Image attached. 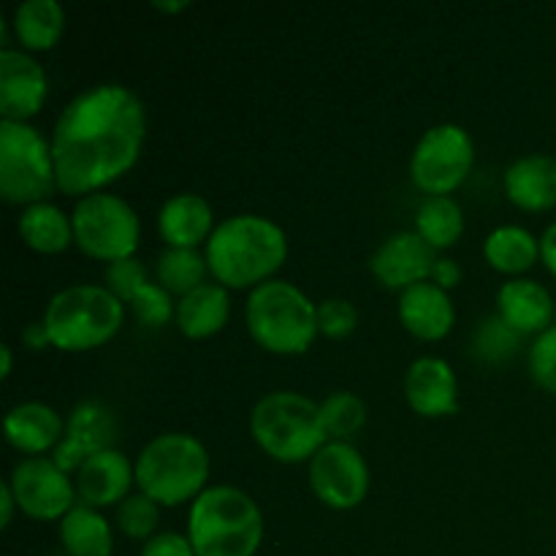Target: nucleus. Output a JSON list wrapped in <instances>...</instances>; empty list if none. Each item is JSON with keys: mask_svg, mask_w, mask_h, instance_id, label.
Segmentation results:
<instances>
[{"mask_svg": "<svg viewBox=\"0 0 556 556\" xmlns=\"http://www.w3.org/2000/svg\"><path fill=\"white\" fill-rule=\"evenodd\" d=\"M147 139V109L130 87L101 81L76 92L54 119L52 141L58 190L101 193L128 174Z\"/></svg>", "mask_w": 556, "mask_h": 556, "instance_id": "nucleus-1", "label": "nucleus"}, {"mask_svg": "<svg viewBox=\"0 0 556 556\" xmlns=\"http://www.w3.org/2000/svg\"><path fill=\"white\" fill-rule=\"evenodd\" d=\"M212 280L231 288H250L271 280L288 258V233L277 220L255 212H239L217 220L204 244Z\"/></svg>", "mask_w": 556, "mask_h": 556, "instance_id": "nucleus-2", "label": "nucleus"}, {"mask_svg": "<svg viewBox=\"0 0 556 556\" xmlns=\"http://www.w3.org/2000/svg\"><path fill=\"white\" fill-rule=\"evenodd\" d=\"M195 556H255L264 543V510L231 483L206 486L188 508Z\"/></svg>", "mask_w": 556, "mask_h": 556, "instance_id": "nucleus-3", "label": "nucleus"}, {"mask_svg": "<svg viewBox=\"0 0 556 556\" xmlns=\"http://www.w3.org/2000/svg\"><path fill=\"white\" fill-rule=\"evenodd\" d=\"M244 324L264 351L277 356H299L309 351L318 331V302L299 286L271 277L250 291L244 302Z\"/></svg>", "mask_w": 556, "mask_h": 556, "instance_id": "nucleus-4", "label": "nucleus"}, {"mask_svg": "<svg viewBox=\"0 0 556 556\" xmlns=\"http://www.w3.org/2000/svg\"><path fill=\"white\" fill-rule=\"evenodd\" d=\"M250 434L266 456L282 465L309 462L329 443L320 402L288 389L269 391L255 402Z\"/></svg>", "mask_w": 556, "mask_h": 556, "instance_id": "nucleus-5", "label": "nucleus"}, {"mask_svg": "<svg viewBox=\"0 0 556 556\" xmlns=\"http://www.w3.org/2000/svg\"><path fill=\"white\" fill-rule=\"evenodd\" d=\"M136 486L157 505L193 503L206 489L210 478V451L195 434H155L134 459Z\"/></svg>", "mask_w": 556, "mask_h": 556, "instance_id": "nucleus-6", "label": "nucleus"}, {"mask_svg": "<svg viewBox=\"0 0 556 556\" xmlns=\"http://www.w3.org/2000/svg\"><path fill=\"white\" fill-rule=\"evenodd\" d=\"M43 326L52 348L81 353L112 340L125 320V304L106 286L76 282L54 293L43 309Z\"/></svg>", "mask_w": 556, "mask_h": 556, "instance_id": "nucleus-7", "label": "nucleus"}, {"mask_svg": "<svg viewBox=\"0 0 556 556\" xmlns=\"http://www.w3.org/2000/svg\"><path fill=\"white\" fill-rule=\"evenodd\" d=\"M58 190L52 141L33 123L0 119V195L5 204L30 206Z\"/></svg>", "mask_w": 556, "mask_h": 556, "instance_id": "nucleus-8", "label": "nucleus"}, {"mask_svg": "<svg viewBox=\"0 0 556 556\" xmlns=\"http://www.w3.org/2000/svg\"><path fill=\"white\" fill-rule=\"evenodd\" d=\"M74 223V244L96 261L130 258L141 242L139 212L117 193H90L79 199L71 210Z\"/></svg>", "mask_w": 556, "mask_h": 556, "instance_id": "nucleus-9", "label": "nucleus"}, {"mask_svg": "<svg viewBox=\"0 0 556 556\" xmlns=\"http://www.w3.org/2000/svg\"><path fill=\"white\" fill-rule=\"evenodd\" d=\"M476 166V139L459 123H438L421 134L410 155V179L421 193L451 195Z\"/></svg>", "mask_w": 556, "mask_h": 556, "instance_id": "nucleus-10", "label": "nucleus"}, {"mask_svg": "<svg viewBox=\"0 0 556 556\" xmlns=\"http://www.w3.org/2000/svg\"><path fill=\"white\" fill-rule=\"evenodd\" d=\"M309 489L331 510H353L369 494V465L353 443L329 440L307 467Z\"/></svg>", "mask_w": 556, "mask_h": 556, "instance_id": "nucleus-11", "label": "nucleus"}, {"mask_svg": "<svg viewBox=\"0 0 556 556\" xmlns=\"http://www.w3.org/2000/svg\"><path fill=\"white\" fill-rule=\"evenodd\" d=\"M5 481L22 514L36 521H60L79 503L74 476L60 470L52 456H25Z\"/></svg>", "mask_w": 556, "mask_h": 556, "instance_id": "nucleus-12", "label": "nucleus"}, {"mask_svg": "<svg viewBox=\"0 0 556 556\" xmlns=\"http://www.w3.org/2000/svg\"><path fill=\"white\" fill-rule=\"evenodd\" d=\"M117 438L119 424L112 407L98 400H81L65 418V434L52 451V459L60 470L76 476L90 456L114 448Z\"/></svg>", "mask_w": 556, "mask_h": 556, "instance_id": "nucleus-13", "label": "nucleus"}, {"mask_svg": "<svg viewBox=\"0 0 556 556\" xmlns=\"http://www.w3.org/2000/svg\"><path fill=\"white\" fill-rule=\"evenodd\" d=\"M49 96L43 65L25 49H0V117L30 123Z\"/></svg>", "mask_w": 556, "mask_h": 556, "instance_id": "nucleus-14", "label": "nucleus"}, {"mask_svg": "<svg viewBox=\"0 0 556 556\" xmlns=\"http://www.w3.org/2000/svg\"><path fill=\"white\" fill-rule=\"evenodd\" d=\"M434 261H438V250L429 248L413 228H405L386 237L375 248V253L369 255V271L380 286L402 293L416 282L432 280Z\"/></svg>", "mask_w": 556, "mask_h": 556, "instance_id": "nucleus-15", "label": "nucleus"}, {"mask_svg": "<svg viewBox=\"0 0 556 556\" xmlns=\"http://www.w3.org/2000/svg\"><path fill=\"white\" fill-rule=\"evenodd\" d=\"M405 400L424 418L454 416L459 410V380L440 356L413 358L405 372Z\"/></svg>", "mask_w": 556, "mask_h": 556, "instance_id": "nucleus-16", "label": "nucleus"}, {"mask_svg": "<svg viewBox=\"0 0 556 556\" xmlns=\"http://www.w3.org/2000/svg\"><path fill=\"white\" fill-rule=\"evenodd\" d=\"M74 483L79 503L101 510L109 508V505H119L128 497L130 486L136 483V467L123 451L109 448L90 456L76 470Z\"/></svg>", "mask_w": 556, "mask_h": 556, "instance_id": "nucleus-17", "label": "nucleus"}, {"mask_svg": "<svg viewBox=\"0 0 556 556\" xmlns=\"http://www.w3.org/2000/svg\"><path fill=\"white\" fill-rule=\"evenodd\" d=\"M396 313H400L405 331H410L413 337L424 342L443 340L456 324L454 299L432 280L405 288L400 293V302H396Z\"/></svg>", "mask_w": 556, "mask_h": 556, "instance_id": "nucleus-18", "label": "nucleus"}, {"mask_svg": "<svg viewBox=\"0 0 556 556\" xmlns=\"http://www.w3.org/2000/svg\"><path fill=\"white\" fill-rule=\"evenodd\" d=\"M554 309L556 302L548 288L532 277H510L497 291V315L525 337L552 329Z\"/></svg>", "mask_w": 556, "mask_h": 556, "instance_id": "nucleus-19", "label": "nucleus"}, {"mask_svg": "<svg viewBox=\"0 0 556 556\" xmlns=\"http://www.w3.org/2000/svg\"><path fill=\"white\" fill-rule=\"evenodd\" d=\"M505 195L525 212H546L556 206V157L530 152L510 161L503 172Z\"/></svg>", "mask_w": 556, "mask_h": 556, "instance_id": "nucleus-20", "label": "nucleus"}, {"mask_svg": "<svg viewBox=\"0 0 556 556\" xmlns=\"http://www.w3.org/2000/svg\"><path fill=\"white\" fill-rule=\"evenodd\" d=\"M5 440L14 451L25 456H43L58 448L65 434V418L52 405L38 400L20 402L5 413Z\"/></svg>", "mask_w": 556, "mask_h": 556, "instance_id": "nucleus-21", "label": "nucleus"}, {"mask_svg": "<svg viewBox=\"0 0 556 556\" xmlns=\"http://www.w3.org/2000/svg\"><path fill=\"white\" fill-rule=\"evenodd\" d=\"M212 204L199 193H174L157 210V233L166 248H199L215 231Z\"/></svg>", "mask_w": 556, "mask_h": 556, "instance_id": "nucleus-22", "label": "nucleus"}, {"mask_svg": "<svg viewBox=\"0 0 556 556\" xmlns=\"http://www.w3.org/2000/svg\"><path fill=\"white\" fill-rule=\"evenodd\" d=\"M231 318V293L217 280L201 282L190 293L177 299V315L174 324L190 340H206L226 329Z\"/></svg>", "mask_w": 556, "mask_h": 556, "instance_id": "nucleus-23", "label": "nucleus"}, {"mask_svg": "<svg viewBox=\"0 0 556 556\" xmlns=\"http://www.w3.org/2000/svg\"><path fill=\"white\" fill-rule=\"evenodd\" d=\"M58 532L68 556H112L114 552L112 525L101 510L85 503H76L58 521Z\"/></svg>", "mask_w": 556, "mask_h": 556, "instance_id": "nucleus-24", "label": "nucleus"}, {"mask_svg": "<svg viewBox=\"0 0 556 556\" xmlns=\"http://www.w3.org/2000/svg\"><path fill=\"white\" fill-rule=\"evenodd\" d=\"M483 258L489 266L503 275L521 277V271L532 269L541 258V237L519 223H505V226L492 228L483 239Z\"/></svg>", "mask_w": 556, "mask_h": 556, "instance_id": "nucleus-25", "label": "nucleus"}, {"mask_svg": "<svg viewBox=\"0 0 556 556\" xmlns=\"http://www.w3.org/2000/svg\"><path fill=\"white\" fill-rule=\"evenodd\" d=\"M11 30L25 52H49L65 30L60 0H22L11 14Z\"/></svg>", "mask_w": 556, "mask_h": 556, "instance_id": "nucleus-26", "label": "nucleus"}, {"mask_svg": "<svg viewBox=\"0 0 556 556\" xmlns=\"http://www.w3.org/2000/svg\"><path fill=\"white\" fill-rule=\"evenodd\" d=\"M16 228H20L22 242L43 255L63 253V250H68L74 244V223H71V215H65L52 201H38V204L25 206L20 212Z\"/></svg>", "mask_w": 556, "mask_h": 556, "instance_id": "nucleus-27", "label": "nucleus"}, {"mask_svg": "<svg viewBox=\"0 0 556 556\" xmlns=\"http://www.w3.org/2000/svg\"><path fill=\"white\" fill-rule=\"evenodd\" d=\"M413 231L432 250H448L465 233V212L454 195H424L413 217Z\"/></svg>", "mask_w": 556, "mask_h": 556, "instance_id": "nucleus-28", "label": "nucleus"}, {"mask_svg": "<svg viewBox=\"0 0 556 556\" xmlns=\"http://www.w3.org/2000/svg\"><path fill=\"white\" fill-rule=\"evenodd\" d=\"M206 275L210 264L199 248H166L155 258V282L177 299L206 282Z\"/></svg>", "mask_w": 556, "mask_h": 556, "instance_id": "nucleus-29", "label": "nucleus"}, {"mask_svg": "<svg viewBox=\"0 0 556 556\" xmlns=\"http://www.w3.org/2000/svg\"><path fill=\"white\" fill-rule=\"evenodd\" d=\"M320 416H324V427L329 440H342L351 443L367 424V405L358 394L345 389H337L320 402Z\"/></svg>", "mask_w": 556, "mask_h": 556, "instance_id": "nucleus-30", "label": "nucleus"}, {"mask_svg": "<svg viewBox=\"0 0 556 556\" xmlns=\"http://www.w3.org/2000/svg\"><path fill=\"white\" fill-rule=\"evenodd\" d=\"M521 340H525V334H519L514 326L505 324V320L494 313V315H486V318L476 326L470 348H472V356H476L478 362L505 364L519 353Z\"/></svg>", "mask_w": 556, "mask_h": 556, "instance_id": "nucleus-31", "label": "nucleus"}, {"mask_svg": "<svg viewBox=\"0 0 556 556\" xmlns=\"http://www.w3.org/2000/svg\"><path fill=\"white\" fill-rule=\"evenodd\" d=\"M157 521H161V505L152 497H147L144 492H130L123 503L117 505V514H114V525L130 541H150L157 530Z\"/></svg>", "mask_w": 556, "mask_h": 556, "instance_id": "nucleus-32", "label": "nucleus"}, {"mask_svg": "<svg viewBox=\"0 0 556 556\" xmlns=\"http://www.w3.org/2000/svg\"><path fill=\"white\" fill-rule=\"evenodd\" d=\"M147 282H152L150 266L141 258H136V255L112 261V264H106V269H103V286H106L123 304H128Z\"/></svg>", "mask_w": 556, "mask_h": 556, "instance_id": "nucleus-33", "label": "nucleus"}, {"mask_svg": "<svg viewBox=\"0 0 556 556\" xmlns=\"http://www.w3.org/2000/svg\"><path fill=\"white\" fill-rule=\"evenodd\" d=\"M128 307L134 309L136 320L141 326H166L168 320H174L177 315V302H174L172 293L161 286V282H147L139 293L128 302Z\"/></svg>", "mask_w": 556, "mask_h": 556, "instance_id": "nucleus-34", "label": "nucleus"}, {"mask_svg": "<svg viewBox=\"0 0 556 556\" xmlns=\"http://www.w3.org/2000/svg\"><path fill=\"white\" fill-rule=\"evenodd\" d=\"M358 307L351 299L331 296L318 302V331L329 340H345L356 331Z\"/></svg>", "mask_w": 556, "mask_h": 556, "instance_id": "nucleus-35", "label": "nucleus"}, {"mask_svg": "<svg viewBox=\"0 0 556 556\" xmlns=\"http://www.w3.org/2000/svg\"><path fill=\"white\" fill-rule=\"evenodd\" d=\"M527 367H530L532 380H535L543 391H548V394L556 396V329L554 326L532 340L530 351H527Z\"/></svg>", "mask_w": 556, "mask_h": 556, "instance_id": "nucleus-36", "label": "nucleus"}, {"mask_svg": "<svg viewBox=\"0 0 556 556\" xmlns=\"http://www.w3.org/2000/svg\"><path fill=\"white\" fill-rule=\"evenodd\" d=\"M141 556H195L193 543L182 532H155L141 546Z\"/></svg>", "mask_w": 556, "mask_h": 556, "instance_id": "nucleus-37", "label": "nucleus"}, {"mask_svg": "<svg viewBox=\"0 0 556 556\" xmlns=\"http://www.w3.org/2000/svg\"><path fill=\"white\" fill-rule=\"evenodd\" d=\"M462 277H465V271H462L459 261L451 258V255H438V261H434V269H432V282H438L440 288L451 291V288L459 286Z\"/></svg>", "mask_w": 556, "mask_h": 556, "instance_id": "nucleus-38", "label": "nucleus"}, {"mask_svg": "<svg viewBox=\"0 0 556 556\" xmlns=\"http://www.w3.org/2000/svg\"><path fill=\"white\" fill-rule=\"evenodd\" d=\"M20 342L27 348V351H47V348H52V337H49L43 320H33V324H27L25 329H22Z\"/></svg>", "mask_w": 556, "mask_h": 556, "instance_id": "nucleus-39", "label": "nucleus"}, {"mask_svg": "<svg viewBox=\"0 0 556 556\" xmlns=\"http://www.w3.org/2000/svg\"><path fill=\"white\" fill-rule=\"evenodd\" d=\"M541 261L556 277V220L548 223L541 233Z\"/></svg>", "mask_w": 556, "mask_h": 556, "instance_id": "nucleus-40", "label": "nucleus"}, {"mask_svg": "<svg viewBox=\"0 0 556 556\" xmlns=\"http://www.w3.org/2000/svg\"><path fill=\"white\" fill-rule=\"evenodd\" d=\"M16 508H20V505H16L14 492H11L9 481H3V486H0V527H3V530H9Z\"/></svg>", "mask_w": 556, "mask_h": 556, "instance_id": "nucleus-41", "label": "nucleus"}, {"mask_svg": "<svg viewBox=\"0 0 556 556\" xmlns=\"http://www.w3.org/2000/svg\"><path fill=\"white\" fill-rule=\"evenodd\" d=\"M152 5H155L157 11H166V14H177V11L188 9L190 0H174V3H172V0H155Z\"/></svg>", "mask_w": 556, "mask_h": 556, "instance_id": "nucleus-42", "label": "nucleus"}, {"mask_svg": "<svg viewBox=\"0 0 556 556\" xmlns=\"http://www.w3.org/2000/svg\"><path fill=\"white\" fill-rule=\"evenodd\" d=\"M0 356H3L0 375H3V380H5L11 375V369H14V351H11V345H0Z\"/></svg>", "mask_w": 556, "mask_h": 556, "instance_id": "nucleus-43", "label": "nucleus"}, {"mask_svg": "<svg viewBox=\"0 0 556 556\" xmlns=\"http://www.w3.org/2000/svg\"><path fill=\"white\" fill-rule=\"evenodd\" d=\"M554 329H556V309H554Z\"/></svg>", "mask_w": 556, "mask_h": 556, "instance_id": "nucleus-44", "label": "nucleus"}, {"mask_svg": "<svg viewBox=\"0 0 556 556\" xmlns=\"http://www.w3.org/2000/svg\"><path fill=\"white\" fill-rule=\"evenodd\" d=\"M54 556H68V554H54Z\"/></svg>", "mask_w": 556, "mask_h": 556, "instance_id": "nucleus-45", "label": "nucleus"}]
</instances>
